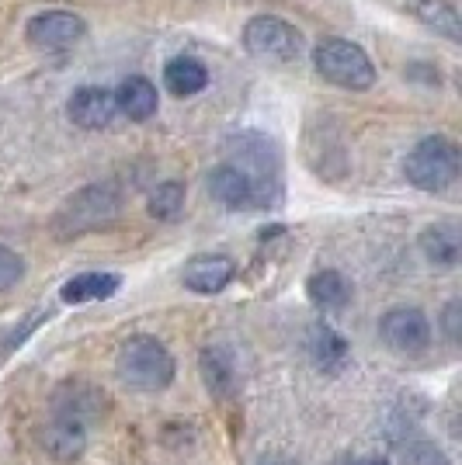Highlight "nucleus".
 I'll return each instance as SVG.
<instances>
[{
    "mask_svg": "<svg viewBox=\"0 0 462 465\" xmlns=\"http://www.w3.org/2000/svg\"><path fill=\"white\" fill-rule=\"evenodd\" d=\"M164 84H167V91L174 97H192L198 91H206V84H209V74H206V66L198 63V59H171L167 63V70H164Z\"/></svg>",
    "mask_w": 462,
    "mask_h": 465,
    "instance_id": "16",
    "label": "nucleus"
},
{
    "mask_svg": "<svg viewBox=\"0 0 462 465\" xmlns=\"http://www.w3.org/2000/svg\"><path fill=\"white\" fill-rule=\"evenodd\" d=\"M66 112H70V122L80 125V129H105L118 112L116 94L105 91V87H80L70 97Z\"/></svg>",
    "mask_w": 462,
    "mask_h": 465,
    "instance_id": "11",
    "label": "nucleus"
},
{
    "mask_svg": "<svg viewBox=\"0 0 462 465\" xmlns=\"http://www.w3.org/2000/svg\"><path fill=\"white\" fill-rule=\"evenodd\" d=\"M87 35V25L74 11H42L28 21V42L42 53L70 49Z\"/></svg>",
    "mask_w": 462,
    "mask_h": 465,
    "instance_id": "7",
    "label": "nucleus"
},
{
    "mask_svg": "<svg viewBox=\"0 0 462 465\" xmlns=\"http://www.w3.org/2000/svg\"><path fill=\"white\" fill-rule=\"evenodd\" d=\"M334 465H389L386 459H341V462Z\"/></svg>",
    "mask_w": 462,
    "mask_h": 465,
    "instance_id": "24",
    "label": "nucleus"
},
{
    "mask_svg": "<svg viewBox=\"0 0 462 465\" xmlns=\"http://www.w3.org/2000/svg\"><path fill=\"white\" fill-rule=\"evenodd\" d=\"M404 465H448L445 451L431 441H414L404 448Z\"/></svg>",
    "mask_w": 462,
    "mask_h": 465,
    "instance_id": "22",
    "label": "nucleus"
},
{
    "mask_svg": "<svg viewBox=\"0 0 462 465\" xmlns=\"http://www.w3.org/2000/svg\"><path fill=\"white\" fill-rule=\"evenodd\" d=\"M209 194L219 202V205L233 209V213H240V209H257V205H261L257 184H254L251 174H244L236 163H223V167L212 171Z\"/></svg>",
    "mask_w": 462,
    "mask_h": 465,
    "instance_id": "8",
    "label": "nucleus"
},
{
    "mask_svg": "<svg viewBox=\"0 0 462 465\" xmlns=\"http://www.w3.org/2000/svg\"><path fill=\"white\" fill-rule=\"evenodd\" d=\"M233 274H236V268H233L230 257H223V253H198V257H192L185 264L181 278L198 295H216V292H223L230 285Z\"/></svg>",
    "mask_w": 462,
    "mask_h": 465,
    "instance_id": "10",
    "label": "nucleus"
},
{
    "mask_svg": "<svg viewBox=\"0 0 462 465\" xmlns=\"http://www.w3.org/2000/svg\"><path fill=\"white\" fill-rule=\"evenodd\" d=\"M410 7H414V15H417L424 25H431L435 32H442L445 39H452V42L462 39L459 15H456V7H452L448 0H410Z\"/></svg>",
    "mask_w": 462,
    "mask_h": 465,
    "instance_id": "18",
    "label": "nucleus"
},
{
    "mask_svg": "<svg viewBox=\"0 0 462 465\" xmlns=\"http://www.w3.org/2000/svg\"><path fill=\"white\" fill-rule=\"evenodd\" d=\"M118 209H122V194L116 184H91L63 202V209L53 215V232H56V240H74V236H84V232L112 223Z\"/></svg>",
    "mask_w": 462,
    "mask_h": 465,
    "instance_id": "2",
    "label": "nucleus"
},
{
    "mask_svg": "<svg viewBox=\"0 0 462 465\" xmlns=\"http://www.w3.org/2000/svg\"><path fill=\"white\" fill-rule=\"evenodd\" d=\"M116 371L136 392H160L171 386L174 358L156 337H129L116 354Z\"/></svg>",
    "mask_w": 462,
    "mask_h": 465,
    "instance_id": "1",
    "label": "nucleus"
},
{
    "mask_svg": "<svg viewBox=\"0 0 462 465\" xmlns=\"http://www.w3.org/2000/svg\"><path fill=\"white\" fill-rule=\"evenodd\" d=\"M313 66L316 74L345 91H368L376 84V66L366 56L362 45L347 39H324L313 49Z\"/></svg>",
    "mask_w": 462,
    "mask_h": 465,
    "instance_id": "4",
    "label": "nucleus"
},
{
    "mask_svg": "<svg viewBox=\"0 0 462 465\" xmlns=\"http://www.w3.org/2000/svg\"><path fill=\"white\" fill-rule=\"evenodd\" d=\"M122 285V278L118 274H108V272H87V274H77V278H70L66 285H63V302L66 306H84V302H97V299H112Z\"/></svg>",
    "mask_w": 462,
    "mask_h": 465,
    "instance_id": "14",
    "label": "nucleus"
},
{
    "mask_svg": "<svg viewBox=\"0 0 462 465\" xmlns=\"http://www.w3.org/2000/svg\"><path fill=\"white\" fill-rule=\"evenodd\" d=\"M421 253L438 268H456L462 253V232L456 223H435L421 232Z\"/></svg>",
    "mask_w": 462,
    "mask_h": 465,
    "instance_id": "12",
    "label": "nucleus"
},
{
    "mask_svg": "<svg viewBox=\"0 0 462 465\" xmlns=\"http://www.w3.org/2000/svg\"><path fill=\"white\" fill-rule=\"evenodd\" d=\"M459 320H462V302L459 299H452L442 312V330H445V337H448V344H459V337H462Z\"/></svg>",
    "mask_w": 462,
    "mask_h": 465,
    "instance_id": "23",
    "label": "nucleus"
},
{
    "mask_svg": "<svg viewBox=\"0 0 462 465\" xmlns=\"http://www.w3.org/2000/svg\"><path fill=\"white\" fill-rule=\"evenodd\" d=\"M459 146L448 136H424L404 160V174L421 192H445L459 177Z\"/></svg>",
    "mask_w": 462,
    "mask_h": 465,
    "instance_id": "3",
    "label": "nucleus"
},
{
    "mask_svg": "<svg viewBox=\"0 0 462 465\" xmlns=\"http://www.w3.org/2000/svg\"><path fill=\"white\" fill-rule=\"evenodd\" d=\"M116 108L133 122L156 115V87L146 77H126L116 91Z\"/></svg>",
    "mask_w": 462,
    "mask_h": 465,
    "instance_id": "13",
    "label": "nucleus"
},
{
    "mask_svg": "<svg viewBox=\"0 0 462 465\" xmlns=\"http://www.w3.org/2000/svg\"><path fill=\"white\" fill-rule=\"evenodd\" d=\"M379 337L386 341V348L397 354H421L431 344V323L421 310H389L379 320Z\"/></svg>",
    "mask_w": 462,
    "mask_h": 465,
    "instance_id": "6",
    "label": "nucleus"
},
{
    "mask_svg": "<svg viewBox=\"0 0 462 465\" xmlns=\"http://www.w3.org/2000/svg\"><path fill=\"white\" fill-rule=\"evenodd\" d=\"M244 45H247V53L257 59L292 63V59L303 53V35H299L286 18L257 15V18H251L247 28H244Z\"/></svg>",
    "mask_w": 462,
    "mask_h": 465,
    "instance_id": "5",
    "label": "nucleus"
},
{
    "mask_svg": "<svg viewBox=\"0 0 462 465\" xmlns=\"http://www.w3.org/2000/svg\"><path fill=\"white\" fill-rule=\"evenodd\" d=\"M150 215L160 223H174L177 215L185 213V184L181 181H164L150 192Z\"/></svg>",
    "mask_w": 462,
    "mask_h": 465,
    "instance_id": "20",
    "label": "nucleus"
},
{
    "mask_svg": "<svg viewBox=\"0 0 462 465\" xmlns=\"http://www.w3.org/2000/svg\"><path fill=\"white\" fill-rule=\"evenodd\" d=\"M202 382L212 396H226L233 389V361L223 348L202 351Z\"/></svg>",
    "mask_w": 462,
    "mask_h": 465,
    "instance_id": "19",
    "label": "nucleus"
},
{
    "mask_svg": "<svg viewBox=\"0 0 462 465\" xmlns=\"http://www.w3.org/2000/svg\"><path fill=\"white\" fill-rule=\"evenodd\" d=\"M21 278H25V261L11 247L0 243V292L15 289Z\"/></svg>",
    "mask_w": 462,
    "mask_h": 465,
    "instance_id": "21",
    "label": "nucleus"
},
{
    "mask_svg": "<svg viewBox=\"0 0 462 465\" xmlns=\"http://www.w3.org/2000/svg\"><path fill=\"white\" fill-rule=\"evenodd\" d=\"M306 295L316 310L334 312V310H345L347 306V299H351V285L345 282V274L341 272L324 268V272H316L306 282Z\"/></svg>",
    "mask_w": 462,
    "mask_h": 465,
    "instance_id": "15",
    "label": "nucleus"
},
{
    "mask_svg": "<svg viewBox=\"0 0 462 465\" xmlns=\"http://www.w3.org/2000/svg\"><path fill=\"white\" fill-rule=\"evenodd\" d=\"M309 354H313V361L324 371H337L345 369L347 361V344L345 337H337L330 327L316 323V327L309 330Z\"/></svg>",
    "mask_w": 462,
    "mask_h": 465,
    "instance_id": "17",
    "label": "nucleus"
},
{
    "mask_svg": "<svg viewBox=\"0 0 462 465\" xmlns=\"http://www.w3.org/2000/svg\"><path fill=\"white\" fill-rule=\"evenodd\" d=\"M39 441L56 462H74V459H80V451L87 448V430H84L80 417L59 413L56 420H49L39 430Z\"/></svg>",
    "mask_w": 462,
    "mask_h": 465,
    "instance_id": "9",
    "label": "nucleus"
}]
</instances>
